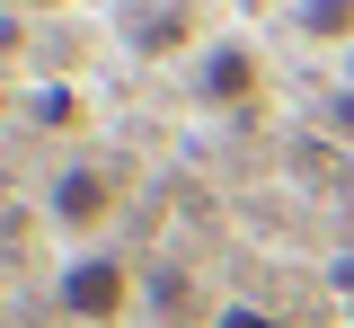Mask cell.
Wrapping results in <instances>:
<instances>
[{"label": "cell", "mask_w": 354, "mask_h": 328, "mask_svg": "<svg viewBox=\"0 0 354 328\" xmlns=\"http://www.w3.org/2000/svg\"><path fill=\"white\" fill-rule=\"evenodd\" d=\"M53 293H62V311H71L80 328H115L133 311V275H124V257H106V248H80Z\"/></svg>", "instance_id": "6da1fadb"}, {"label": "cell", "mask_w": 354, "mask_h": 328, "mask_svg": "<svg viewBox=\"0 0 354 328\" xmlns=\"http://www.w3.org/2000/svg\"><path fill=\"white\" fill-rule=\"evenodd\" d=\"M44 213H53V231H97L106 213H115V178L97 169V160H71L62 178H53V195H44Z\"/></svg>", "instance_id": "7a4b0ae2"}, {"label": "cell", "mask_w": 354, "mask_h": 328, "mask_svg": "<svg viewBox=\"0 0 354 328\" xmlns=\"http://www.w3.org/2000/svg\"><path fill=\"white\" fill-rule=\"evenodd\" d=\"M195 89L213 98V107H248V98H257V53L248 45H213L195 62Z\"/></svg>", "instance_id": "3957f363"}, {"label": "cell", "mask_w": 354, "mask_h": 328, "mask_svg": "<svg viewBox=\"0 0 354 328\" xmlns=\"http://www.w3.org/2000/svg\"><path fill=\"white\" fill-rule=\"evenodd\" d=\"M301 27L310 36H354V0H301Z\"/></svg>", "instance_id": "277c9868"}, {"label": "cell", "mask_w": 354, "mask_h": 328, "mask_svg": "<svg viewBox=\"0 0 354 328\" xmlns=\"http://www.w3.org/2000/svg\"><path fill=\"white\" fill-rule=\"evenodd\" d=\"M213 328H283V320H274V311H257V302H221Z\"/></svg>", "instance_id": "5b68a950"}]
</instances>
